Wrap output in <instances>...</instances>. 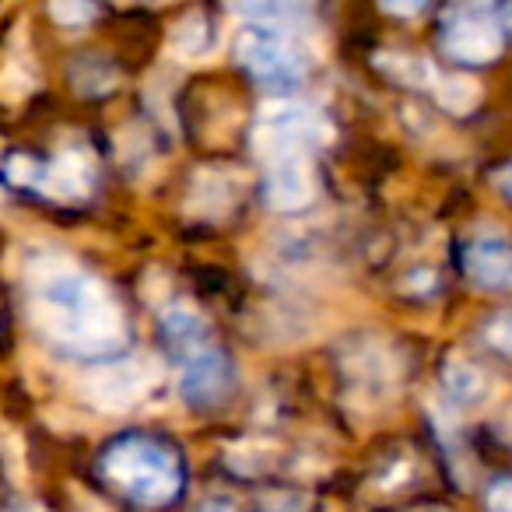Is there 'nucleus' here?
I'll use <instances>...</instances> for the list:
<instances>
[{
    "mask_svg": "<svg viewBox=\"0 0 512 512\" xmlns=\"http://www.w3.org/2000/svg\"><path fill=\"white\" fill-rule=\"evenodd\" d=\"M50 15L53 22L78 29V25H88L95 18V4L92 0H50Z\"/></svg>",
    "mask_w": 512,
    "mask_h": 512,
    "instance_id": "obj_17",
    "label": "nucleus"
},
{
    "mask_svg": "<svg viewBox=\"0 0 512 512\" xmlns=\"http://www.w3.org/2000/svg\"><path fill=\"white\" fill-rule=\"evenodd\" d=\"M155 386V369L148 362H113L88 372L81 393L99 411H130Z\"/></svg>",
    "mask_w": 512,
    "mask_h": 512,
    "instance_id": "obj_6",
    "label": "nucleus"
},
{
    "mask_svg": "<svg viewBox=\"0 0 512 512\" xmlns=\"http://www.w3.org/2000/svg\"><path fill=\"white\" fill-rule=\"evenodd\" d=\"M232 383H235L232 358L221 348H214V344L179 358V397L190 407H200V411L218 407L232 393Z\"/></svg>",
    "mask_w": 512,
    "mask_h": 512,
    "instance_id": "obj_7",
    "label": "nucleus"
},
{
    "mask_svg": "<svg viewBox=\"0 0 512 512\" xmlns=\"http://www.w3.org/2000/svg\"><path fill=\"white\" fill-rule=\"evenodd\" d=\"M197 512H239V509H235L232 498H207V502L200 505Z\"/></svg>",
    "mask_w": 512,
    "mask_h": 512,
    "instance_id": "obj_21",
    "label": "nucleus"
},
{
    "mask_svg": "<svg viewBox=\"0 0 512 512\" xmlns=\"http://www.w3.org/2000/svg\"><path fill=\"white\" fill-rule=\"evenodd\" d=\"M32 320L50 344L78 358L113 355L127 344V320L99 278L71 260H43L29 274Z\"/></svg>",
    "mask_w": 512,
    "mask_h": 512,
    "instance_id": "obj_1",
    "label": "nucleus"
},
{
    "mask_svg": "<svg viewBox=\"0 0 512 512\" xmlns=\"http://www.w3.org/2000/svg\"><path fill=\"white\" fill-rule=\"evenodd\" d=\"M4 179L22 190H39L60 204L88 197L95 183V162L88 151H60L53 162H36L29 155H11L4 162Z\"/></svg>",
    "mask_w": 512,
    "mask_h": 512,
    "instance_id": "obj_3",
    "label": "nucleus"
},
{
    "mask_svg": "<svg viewBox=\"0 0 512 512\" xmlns=\"http://www.w3.org/2000/svg\"><path fill=\"white\" fill-rule=\"evenodd\" d=\"M502 435H505V442H512V411H509V418H505V425H502Z\"/></svg>",
    "mask_w": 512,
    "mask_h": 512,
    "instance_id": "obj_23",
    "label": "nucleus"
},
{
    "mask_svg": "<svg viewBox=\"0 0 512 512\" xmlns=\"http://www.w3.org/2000/svg\"><path fill=\"white\" fill-rule=\"evenodd\" d=\"M432 92H435V102H439L446 113H456V116L470 113V109L481 102V85H477L474 78H463V74H446V78L435 74Z\"/></svg>",
    "mask_w": 512,
    "mask_h": 512,
    "instance_id": "obj_13",
    "label": "nucleus"
},
{
    "mask_svg": "<svg viewBox=\"0 0 512 512\" xmlns=\"http://www.w3.org/2000/svg\"><path fill=\"white\" fill-rule=\"evenodd\" d=\"M495 183H498V190H502L505 197H512V162L505 165L502 172H498V179H495Z\"/></svg>",
    "mask_w": 512,
    "mask_h": 512,
    "instance_id": "obj_22",
    "label": "nucleus"
},
{
    "mask_svg": "<svg viewBox=\"0 0 512 512\" xmlns=\"http://www.w3.org/2000/svg\"><path fill=\"white\" fill-rule=\"evenodd\" d=\"M116 81V74L109 71V64H102V60L88 57L81 60L78 67H74V85H78V92H109Z\"/></svg>",
    "mask_w": 512,
    "mask_h": 512,
    "instance_id": "obj_16",
    "label": "nucleus"
},
{
    "mask_svg": "<svg viewBox=\"0 0 512 512\" xmlns=\"http://www.w3.org/2000/svg\"><path fill=\"white\" fill-rule=\"evenodd\" d=\"M379 4H383V11H390L397 18H414L425 11L428 0H379Z\"/></svg>",
    "mask_w": 512,
    "mask_h": 512,
    "instance_id": "obj_20",
    "label": "nucleus"
},
{
    "mask_svg": "<svg viewBox=\"0 0 512 512\" xmlns=\"http://www.w3.org/2000/svg\"><path fill=\"white\" fill-rule=\"evenodd\" d=\"M239 8L253 18V25L271 29H288L306 18V0H239Z\"/></svg>",
    "mask_w": 512,
    "mask_h": 512,
    "instance_id": "obj_14",
    "label": "nucleus"
},
{
    "mask_svg": "<svg viewBox=\"0 0 512 512\" xmlns=\"http://www.w3.org/2000/svg\"><path fill=\"white\" fill-rule=\"evenodd\" d=\"M264 197L274 211H302L316 197L313 158L306 151H285L271 158V169L264 179Z\"/></svg>",
    "mask_w": 512,
    "mask_h": 512,
    "instance_id": "obj_9",
    "label": "nucleus"
},
{
    "mask_svg": "<svg viewBox=\"0 0 512 512\" xmlns=\"http://www.w3.org/2000/svg\"><path fill=\"white\" fill-rule=\"evenodd\" d=\"M211 25H207V18L193 15L186 18V22L176 25V36H172V50L179 53V57H204V53H211Z\"/></svg>",
    "mask_w": 512,
    "mask_h": 512,
    "instance_id": "obj_15",
    "label": "nucleus"
},
{
    "mask_svg": "<svg viewBox=\"0 0 512 512\" xmlns=\"http://www.w3.org/2000/svg\"><path fill=\"white\" fill-rule=\"evenodd\" d=\"M442 50L460 64H488L502 53V25L488 8H456L442 29Z\"/></svg>",
    "mask_w": 512,
    "mask_h": 512,
    "instance_id": "obj_8",
    "label": "nucleus"
},
{
    "mask_svg": "<svg viewBox=\"0 0 512 512\" xmlns=\"http://www.w3.org/2000/svg\"><path fill=\"white\" fill-rule=\"evenodd\" d=\"M463 274L477 288L512 292V246L502 239H477L463 249Z\"/></svg>",
    "mask_w": 512,
    "mask_h": 512,
    "instance_id": "obj_10",
    "label": "nucleus"
},
{
    "mask_svg": "<svg viewBox=\"0 0 512 512\" xmlns=\"http://www.w3.org/2000/svg\"><path fill=\"white\" fill-rule=\"evenodd\" d=\"M158 323H162V334L176 358H186L211 344V327H207V320L193 306H186V302H176V306L162 309V320Z\"/></svg>",
    "mask_w": 512,
    "mask_h": 512,
    "instance_id": "obj_11",
    "label": "nucleus"
},
{
    "mask_svg": "<svg viewBox=\"0 0 512 512\" xmlns=\"http://www.w3.org/2000/svg\"><path fill=\"white\" fill-rule=\"evenodd\" d=\"M330 137V123L320 109L306 102H274L260 113L256 141L264 155H285V151H306L309 144H323Z\"/></svg>",
    "mask_w": 512,
    "mask_h": 512,
    "instance_id": "obj_5",
    "label": "nucleus"
},
{
    "mask_svg": "<svg viewBox=\"0 0 512 512\" xmlns=\"http://www.w3.org/2000/svg\"><path fill=\"white\" fill-rule=\"evenodd\" d=\"M99 470L116 491L144 509H162L183 491V460L165 439L130 432L102 449Z\"/></svg>",
    "mask_w": 512,
    "mask_h": 512,
    "instance_id": "obj_2",
    "label": "nucleus"
},
{
    "mask_svg": "<svg viewBox=\"0 0 512 512\" xmlns=\"http://www.w3.org/2000/svg\"><path fill=\"white\" fill-rule=\"evenodd\" d=\"M235 57L260 85L292 88L306 78V57L285 29L249 25L235 43Z\"/></svg>",
    "mask_w": 512,
    "mask_h": 512,
    "instance_id": "obj_4",
    "label": "nucleus"
},
{
    "mask_svg": "<svg viewBox=\"0 0 512 512\" xmlns=\"http://www.w3.org/2000/svg\"><path fill=\"white\" fill-rule=\"evenodd\" d=\"M484 337H488V344L495 351H502L505 358H512V309H505V313H498L495 320L484 327Z\"/></svg>",
    "mask_w": 512,
    "mask_h": 512,
    "instance_id": "obj_18",
    "label": "nucleus"
},
{
    "mask_svg": "<svg viewBox=\"0 0 512 512\" xmlns=\"http://www.w3.org/2000/svg\"><path fill=\"white\" fill-rule=\"evenodd\" d=\"M484 509L488 512H512V477H502L488 488L484 495Z\"/></svg>",
    "mask_w": 512,
    "mask_h": 512,
    "instance_id": "obj_19",
    "label": "nucleus"
},
{
    "mask_svg": "<svg viewBox=\"0 0 512 512\" xmlns=\"http://www.w3.org/2000/svg\"><path fill=\"white\" fill-rule=\"evenodd\" d=\"M442 383H446V393L456 407L463 411H477V407L488 404V393H491V383L474 362L467 358L453 355L446 362V372H442Z\"/></svg>",
    "mask_w": 512,
    "mask_h": 512,
    "instance_id": "obj_12",
    "label": "nucleus"
}]
</instances>
